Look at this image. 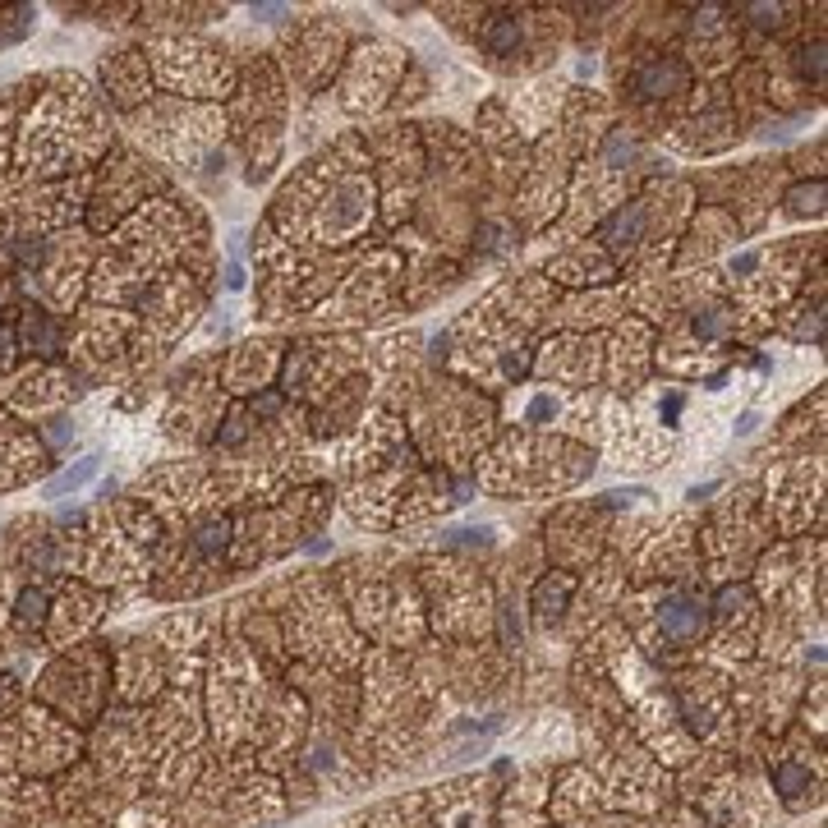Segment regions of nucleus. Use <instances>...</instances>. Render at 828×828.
Returning a JSON list of instances; mask_svg holds the SVG:
<instances>
[{
	"label": "nucleus",
	"mask_w": 828,
	"mask_h": 828,
	"mask_svg": "<svg viewBox=\"0 0 828 828\" xmlns=\"http://www.w3.org/2000/svg\"><path fill=\"white\" fill-rule=\"evenodd\" d=\"M478 42H484L493 56H516L520 51V42H525V23H520V14H497V19H488L484 23V33H478Z\"/></svg>",
	"instance_id": "3"
},
{
	"label": "nucleus",
	"mask_w": 828,
	"mask_h": 828,
	"mask_svg": "<svg viewBox=\"0 0 828 828\" xmlns=\"http://www.w3.org/2000/svg\"><path fill=\"white\" fill-rule=\"evenodd\" d=\"M23 345H28V350L51 355V350L60 345V327L51 323L46 313H28V318H23Z\"/></svg>",
	"instance_id": "4"
},
{
	"label": "nucleus",
	"mask_w": 828,
	"mask_h": 828,
	"mask_svg": "<svg viewBox=\"0 0 828 828\" xmlns=\"http://www.w3.org/2000/svg\"><path fill=\"white\" fill-rule=\"evenodd\" d=\"M658 622H663V635L667 639H700V631H704V603L690 599V594H672V599L663 603Z\"/></svg>",
	"instance_id": "2"
},
{
	"label": "nucleus",
	"mask_w": 828,
	"mask_h": 828,
	"mask_svg": "<svg viewBox=\"0 0 828 828\" xmlns=\"http://www.w3.org/2000/svg\"><path fill=\"white\" fill-rule=\"evenodd\" d=\"M97 474V456H88V461H78V465H69L56 484H51V493H69V488H78V484H88V478Z\"/></svg>",
	"instance_id": "6"
},
{
	"label": "nucleus",
	"mask_w": 828,
	"mask_h": 828,
	"mask_svg": "<svg viewBox=\"0 0 828 828\" xmlns=\"http://www.w3.org/2000/svg\"><path fill=\"white\" fill-rule=\"evenodd\" d=\"M800 74L806 78H824V42H815V46H800Z\"/></svg>",
	"instance_id": "8"
},
{
	"label": "nucleus",
	"mask_w": 828,
	"mask_h": 828,
	"mask_svg": "<svg viewBox=\"0 0 828 828\" xmlns=\"http://www.w3.org/2000/svg\"><path fill=\"white\" fill-rule=\"evenodd\" d=\"M773 783H778V792H783L787 800H796L800 792H810V773H800V768L783 764V768H778V778H773Z\"/></svg>",
	"instance_id": "7"
},
{
	"label": "nucleus",
	"mask_w": 828,
	"mask_h": 828,
	"mask_svg": "<svg viewBox=\"0 0 828 828\" xmlns=\"http://www.w3.org/2000/svg\"><path fill=\"white\" fill-rule=\"evenodd\" d=\"M792 212H796V217H819V212H824V180L792 189Z\"/></svg>",
	"instance_id": "5"
},
{
	"label": "nucleus",
	"mask_w": 828,
	"mask_h": 828,
	"mask_svg": "<svg viewBox=\"0 0 828 828\" xmlns=\"http://www.w3.org/2000/svg\"><path fill=\"white\" fill-rule=\"evenodd\" d=\"M686 65L677 60V56H654L649 65H639V74H635V92L639 97H672V92H681L686 88Z\"/></svg>",
	"instance_id": "1"
}]
</instances>
